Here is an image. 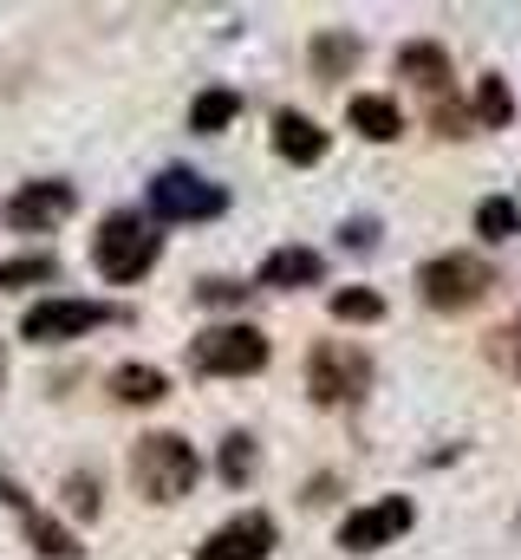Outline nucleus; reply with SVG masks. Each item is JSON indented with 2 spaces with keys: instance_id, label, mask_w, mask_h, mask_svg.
Here are the masks:
<instances>
[{
  "instance_id": "24",
  "label": "nucleus",
  "mask_w": 521,
  "mask_h": 560,
  "mask_svg": "<svg viewBox=\"0 0 521 560\" xmlns=\"http://www.w3.org/2000/svg\"><path fill=\"white\" fill-rule=\"evenodd\" d=\"M496 359H502L509 372H521V313L502 326V332H496Z\"/></svg>"
},
{
  "instance_id": "8",
  "label": "nucleus",
  "mask_w": 521,
  "mask_h": 560,
  "mask_svg": "<svg viewBox=\"0 0 521 560\" xmlns=\"http://www.w3.org/2000/svg\"><path fill=\"white\" fill-rule=\"evenodd\" d=\"M410 522H417L410 495H385V502H372V509H359V515L339 522V548H346V555H372V548L397 541Z\"/></svg>"
},
{
  "instance_id": "25",
  "label": "nucleus",
  "mask_w": 521,
  "mask_h": 560,
  "mask_svg": "<svg viewBox=\"0 0 521 560\" xmlns=\"http://www.w3.org/2000/svg\"><path fill=\"white\" fill-rule=\"evenodd\" d=\"M242 293H248V287H235V280H202V287H196V300H202V306H235Z\"/></svg>"
},
{
  "instance_id": "3",
  "label": "nucleus",
  "mask_w": 521,
  "mask_h": 560,
  "mask_svg": "<svg viewBox=\"0 0 521 560\" xmlns=\"http://www.w3.org/2000/svg\"><path fill=\"white\" fill-rule=\"evenodd\" d=\"M372 385V359L352 339H320L306 352V398L313 405H352Z\"/></svg>"
},
{
  "instance_id": "18",
  "label": "nucleus",
  "mask_w": 521,
  "mask_h": 560,
  "mask_svg": "<svg viewBox=\"0 0 521 560\" xmlns=\"http://www.w3.org/2000/svg\"><path fill=\"white\" fill-rule=\"evenodd\" d=\"M509 112H516V105H509V85H502V79H483V85H476V112H470V125L502 131V125H509Z\"/></svg>"
},
{
  "instance_id": "1",
  "label": "nucleus",
  "mask_w": 521,
  "mask_h": 560,
  "mask_svg": "<svg viewBox=\"0 0 521 560\" xmlns=\"http://www.w3.org/2000/svg\"><path fill=\"white\" fill-rule=\"evenodd\" d=\"M196 476H202V456H196L189 436H176V430L137 436V450H130V482H137L150 502H183V495L196 489Z\"/></svg>"
},
{
  "instance_id": "20",
  "label": "nucleus",
  "mask_w": 521,
  "mask_h": 560,
  "mask_svg": "<svg viewBox=\"0 0 521 560\" xmlns=\"http://www.w3.org/2000/svg\"><path fill=\"white\" fill-rule=\"evenodd\" d=\"M26 535H33V548L46 560H79V541H72L59 522H46V515H26Z\"/></svg>"
},
{
  "instance_id": "5",
  "label": "nucleus",
  "mask_w": 521,
  "mask_h": 560,
  "mask_svg": "<svg viewBox=\"0 0 521 560\" xmlns=\"http://www.w3.org/2000/svg\"><path fill=\"white\" fill-rule=\"evenodd\" d=\"M189 359H196V372H209V378H248V372H260V365L274 359V346L260 339L255 326H209Z\"/></svg>"
},
{
  "instance_id": "7",
  "label": "nucleus",
  "mask_w": 521,
  "mask_h": 560,
  "mask_svg": "<svg viewBox=\"0 0 521 560\" xmlns=\"http://www.w3.org/2000/svg\"><path fill=\"white\" fill-rule=\"evenodd\" d=\"M105 319H118V306H99V300H46V306H33V313L20 319V339L59 346V339H79V332H92V326H105Z\"/></svg>"
},
{
  "instance_id": "27",
  "label": "nucleus",
  "mask_w": 521,
  "mask_h": 560,
  "mask_svg": "<svg viewBox=\"0 0 521 560\" xmlns=\"http://www.w3.org/2000/svg\"><path fill=\"white\" fill-rule=\"evenodd\" d=\"M346 248H372V222H346Z\"/></svg>"
},
{
  "instance_id": "12",
  "label": "nucleus",
  "mask_w": 521,
  "mask_h": 560,
  "mask_svg": "<svg viewBox=\"0 0 521 560\" xmlns=\"http://www.w3.org/2000/svg\"><path fill=\"white\" fill-rule=\"evenodd\" d=\"M274 150L287 156V163H300V170H313L320 156H326V131L306 118V112H280L274 118Z\"/></svg>"
},
{
  "instance_id": "2",
  "label": "nucleus",
  "mask_w": 521,
  "mask_h": 560,
  "mask_svg": "<svg viewBox=\"0 0 521 560\" xmlns=\"http://www.w3.org/2000/svg\"><path fill=\"white\" fill-rule=\"evenodd\" d=\"M157 248H163L157 222L118 209V215H105V229H99V242H92V268L105 280H143L157 268Z\"/></svg>"
},
{
  "instance_id": "15",
  "label": "nucleus",
  "mask_w": 521,
  "mask_h": 560,
  "mask_svg": "<svg viewBox=\"0 0 521 560\" xmlns=\"http://www.w3.org/2000/svg\"><path fill=\"white\" fill-rule=\"evenodd\" d=\"M112 392H118L125 405H157V398H170V378H163L157 365H118V372H112Z\"/></svg>"
},
{
  "instance_id": "19",
  "label": "nucleus",
  "mask_w": 521,
  "mask_h": 560,
  "mask_svg": "<svg viewBox=\"0 0 521 560\" xmlns=\"http://www.w3.org/2000/svg\"><path fill=\"white\" fill-rule=\"evenodd\" d=\"M59 280V261L53 255H20V261H0V287H46Z\"/></svg>"
},
{
  "instance_id": "13",
  "label": "nucleus",
  "mask_w": 521,
  "mask_h": 560,
  "mask_svg": "<svg viewBox=\"0 0 521 560\" xmlns=\"http://www.w3.org/2000/svg\"><path fill=\"white\" fill-rule=\"evenodd\" d=\"M320 275H326V261L313 248H274L260 261V287H313Z\"/></svg>"
},
{
  "instance_id": "9",
  "label": "nucleus",
  "mask_w": 521,
  "mask_h": 560,
  "mask_svg": "<svg viewBox=\"0 0 521 560\" xmlns=\"http://www.w3.org/2000/svg\"><path fill=\"white\" fill-rule=\"evenodd\" d=\"M72 202H79V196H72V183H59V176H53V183H26L20 196H7V209H0V215H7V229H20V235H46L53 222H66V215H72Z\"/></svg>"
},
{
  "instance_id": "21",
  "label": "nucleus",
  "mask_w": 521,
  "mask_h": 560,
  "mask_svg": "<svg viewBox=\"0 0 521 560\" xmlns=\"http://www.w3.org/2000/svg\"><path fill=\"white\" fill-rule=\"evenodd\" d=\"M333 313H339V319H366V326H372V319H385V300H379L372 287H346V293H333Z\"/></svg>"
},
{
  "instance_id": "17",
  "label": "nucleus",
  "mask_w": 521,
  "mask_h": 560,
  "mask_svg": "<svg viewBox=\"0 0 521 560\" xmlns=\"http://www.w3.org/2000/svg\"><path fill=\"white\" fill-rule=\"evenodd\" d=\"M476 235H489V242H509V235H521V209L509 202V196H489V202L476 209Z\"/></svg>"
},
{
  "instance_id": "14",
  "label": "nucleus",
  "mask_w": 521,
  "mask_h": 560,
  "mask_svg": "<svg viewBox=\"0 0 521 560\" xmlns=\"http://www.w3.org/2000/svg\"><path fill=\"white\" fill-rule=\"evenodd\" d=\"M346 118H352V131H359V138H372V143H391V138H404V112H397L391 98H379V92H366V98H352V105H346Z\"/></svg>"
},
{
  "instance_id": "23",
  "label": "nucleus",
  "mask_w": 521,
  "mask_h": 560,
  "mask_svg": "<svg viewBox=\"0 0 521 560\" xmlns=\"http://www.w3.org/2000/svg\"><path fill=\"white\" fill-rule=\"evenodd\" d=\"M248 463H255V436L235 430V436L222 443V476H229V482H248Z\"/></svg>"
},
{
  "instance_id": "22",
  "label": "nucleus",
  "mask_w": 521,
  "mask_h": 560,
  "mask_svg": "<svg viewBox=\"0 0 521 560\" xmlns=\"http://www.w3.org/2000/svg\"><path fill=\"white\" fill-rule=\"evenodd\" d=\"M352 59H359V39H352V33H326V39L313 46V66H320V72H346Z\"/></svg>"
},
{
  "instance_id": "4",
  "label": "nucleus",
  "mask_w": 521,
  "mask_h": 560,
  "mask_svg": "<svg viewBox=\"0 0 521 560\" xmlns=\"http://www.w3.org/2000/svg\"><path fill=\"white\" fill-rule=\"evenodd\" d=\"M489 280H496V268L476 261V255H437V261L417 268V293H424L437 313H463V306H476V300L489 293Z\"/></svg>"
},
{
  "instance_id": "11",
  "label": "nucleus",
  "mask_w": 521,
  "mask_h": 560,
  "mask_svg": "<svg viewBox=\"0 0 521 560\" xmlns=\"http://www.w3.org/2000/svg\"><path fill=\"white\" fill-rule=\"evenodd\" d=\"M397 72H404L417 92H430L437 105H450V52H443V46H430V39L404 46V52H397Z\"/></svg>"
},
{
  "instance_id": "10",
  "label": "nucleus",
  "mask_w": 521,
  "mask_h": 560,
  "mask_svg": "<svg viewBox=\"0 0 521 560\" xmlns=\"http://www.w3.org/2000/svg\"><path fill=\"white\" fill-rule=\"evenodd\" d=\"M274 522L267 515H235V522H222L209 541H202V560H267L274 555Z\"/></svg>"
},
{
  "instance_id": "6",
  "label": "nucleus",
  "mask_w": 521,
  "mask_h": 560,
  "mask_svg": "<svg viewBox=\"0 0 521 560\" xmlns=\"http://www.w3.org/2000/svg\"><path fill=\"white\" fill-rule=\"evenodd\" d=\"M150 209H157V222H202V215H222L229 196L196 170H163V176H150Z\"/></svg>"
},
{
  "instance_id": "16",
  "label": "nucleus",
  "mask_w": 521,
  "mask_h": 560,
  "mask_svg": "<svg viewBox=\"0 0 521 560\" xmlns=\"http://www.w3.org/2000/svg\"><path fill=\"white\" fill-rule=\"evenodd\" d=\"M235 112H242V98H235V92H202V98L189 105V125L209 138V131H229V125H235Z\"/></svg>"
},
{
  "instance_id": "26",
  "label": "nucleus",
  "mask_w": 521,
  "mask_h": 560,
  "mask_svg": "<svg viewBox=\"0 0 521 560\" xmlns=\"http://www.w3.org/2000/svg\"><path fill=\"white\" fill-rule=\"evenodd\" d=\"M72 509H79V515H92V509H99V495H92V482H85V476H72Z\"/></svg>"
}]
</instances>
